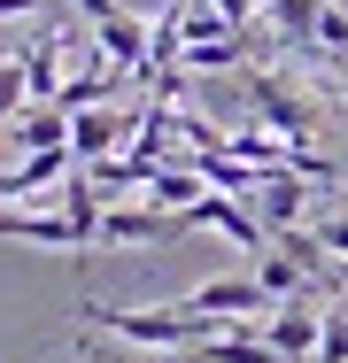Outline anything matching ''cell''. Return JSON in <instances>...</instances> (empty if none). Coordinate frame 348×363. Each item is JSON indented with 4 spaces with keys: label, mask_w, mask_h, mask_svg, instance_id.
<instances>
[{
    "label": "cell",
    "mask_w": 348,
    "mask_h": 363,
    "mask_svg": "<svg viewBox=\"0 0 348 363\" xmlns=\"http://www.w3.org/2000/svg\"><path fill=\"white\" fill-rule=\"evenodd\" d=\"M248 209L271 224V232L302 224V209H310V178H302V170H271V178L256 186V201H248Z\"/></svg>",
    "instance_id": "7"
},
{
    "label": "cell",
    "mask_w": 348,
    "mask_h": 363,
    "mask_svg": "<svg viewBox=\"0 0 348 363\" xmlns=\"http://www.w3.org/2000/svg\"><path fill=\"white\" fill-rule=\"evenodd\" d=\"M317 240L333 247V263H348V217H325V224H317Z\"/></svg>",
    "instance_id": "17"
},
{
    "label": "cell",
    "mask_w": 348,
    "mask_h": 363,
    "mask_svg": "<svg viewBox=\"0 0 348 363\" xmlns=\"http://www.w3.org/2000/svg\"><path fill=\"white\" fill-rule=\"evenodd\" d=\"M341 178H348V170H341Z\"/></svg>",
    "instance_id": "23"
},
{
    "label": "cell",
    "mask_w": 348,
    "mask_h": 363,
    "mask_svg": "<svg viewBox=\"0 0 348 363\" xmlns=\"http://www.w3.org/2000/svg\"><path fill=\"white\" fill-rule=\"evenodd\" d=\"M256 279H263V294H271V301H294V294H317V286H310V271H302L294 255H278V247H263V255H256Z\"/></svg>",
    "instance_id": "12"
},
{
    "label": "cell",
    "mask_w": 348,
    "mask_h": 363,
    "mask_svg": "<svg viewBox=\"0 0 348 363\" xmlns=\"http://www.w3.org/2000/svg\"><path fill=\"white\" fill-rule=\"evenodd\" d=\"M263 340L278 348V363H317V340H325V317L310 309V294H294V301H278V309H271Z\"/></svg>",
    "instance_id": "4"
},
{
    "label": "cell",
    "mask_w": 348,
    "mask_h": 363,
    "mask_svg": "<svg viewBox=\"0 0 348 363\" xmlns=\"http://www.w3.org/2000/svg\"><path fill=\"white\" fill-rule=\"evenodd\" d=\"M178 309H194L209 325H256L271 309V294H263V279H202L194 294H178Z\"/></svg>",
    "instance_id": "2"
},
{
    "label": "cell",
    "mask_w": 348,
    "mask_h": 363,
    "mask_svg": "<svg viewBox=\"0 0 348 363\" xmlns=\"http://www.w3.org/2000/svg\"><path fill=\"white\" fill-rule=\"evenodd\" d=\"M317 47L325 55H348V8H325L317 16Z\"/></svg>",
    "instance_id": "15"
},
{
    "label": "cell",
    "mask_w": 348,
    "mask_h": 363,
    "mask_svg": "<svg viewBox=\"0 0 348 363\" xmlns=\"http://www.w3.org/2000/svg\"><path fill=\"white\" fill-rule=\"evenodd\" d=\"M23 77H31V101H62V31L31 39V55H23Z\"/></svg>",
    "instance_id": "10"
},
{
    "label": "cell",
    "mask_w": 348,
    "mask_h": 363,
    "mask_svg": "<svg viewBox=\"0 0 348 363\" xmlns=\"http://www.w3.org/2000/svg\"><path fill=\"white\" fill-rule=\"evenodd\" d=\"M23 194H39V186H31L23 162H8V170H0V201H23Z\"/></svg>",
    "instance_id": "16"
},
{
    "label": "cell",
    "mask_w": 348,
    "mask_h": 363,
    "mask_svg": "<svg viewBox=\"0 0 348 363\" xmlns=\"http://www.w3.org/2000/svg\"><path fill=\"white\" fill-rule=\"evenodd\" d=\"M333 70H341V85H348V62H333Z\"/></svg>",
    "instance_id": "21"
},
{
    "label": "cell",
    "mask_w": 348,
    "mask_h": 363,
    "mask_svg": "<svg viewBox=\"0 0 348 363\" xmlns=\"http://www.w3.org/2000/svg\"><path fill=\"white\" fill-rule=\"evenodd\" d=\"M23 101H31V77H23V62H0V124H8Z\"/></svg>",
    "instance_id": "14"
},
{
    "label": "cell",
    "mask_w": 348,
    "mask_h": 363,
    "mask_svg": "<svg viewBox=\"0 0 348 363\" xmlns=\"http://www.w3.org/2000/svg\"><path fill=\"white\" fill-rule=\"evenodd\" d=\"M317 363H348V301L325 309V340H317Z\"/></svg>",
    "instance_id": "13"
},
{
    "label": "cell",
    "mask_w": 348,
    "mask_h": 363,
    "mask_svg": "<svg viewBox=\"0 0 348 363\" xmlns=\"http://www.w3.org/2000/svg\"><path fill=\"white\" fill-rule=\"evenodd\" d=\"M124 132H132L124 108H77V116H70V155H77V162H109V155L124 147Z\"/></svg>",
    "instance_id": "6"
},
{
    "label": "cell",
    "mask_w": 348,
    "mask_h": 363,
    "mask_svg": "<svg viewBox=\"0 0 348 363\" xmlns=\"http://www.w3.org/2000/svg\"><path fill=\"white\" fill-rule=\"evenodd\" d=\"M209 8H217V16H224V23H240V31H248V23H256V0H209Z\"/></svg>",
    "instance_id": "18"
},
{
    "label": "cell",
    "mask_w": 348,
    "mask_h": 363,
    "mask_svg": "<svg viewBox=\"0 0 348 363\" xmlns=\"http://www.w3.org/2000/svg\"><path fill=\"white\" fill-rule=\"evenodd\" d=\"M194 232L186 209H109L101 217V247H147V240H178Z\"/></svg>",
    "instance_id": "5"
},
{
    "label": "cell",
    "mask_w": 348,
    "mask_h": 363,
    "mask_svg": "<svg viewBox=\"0 0 348 363\" xmlns=\"http://www.w3.org/2000/svg\"><path fill=\"white\" fill-rule=\"evenodd\" d=\"M16 147H23V155H47V147H70V108H55V101L23 108V116H16Z\"/></svg>",
    "instance_id": "8"
},
{
    "label": "cell",
    "mask_w": 348,
    "mask_h": 363,
    "mask_svg": "<svg viewBox=\"0 0 348 363\" xmlns=\"http://www.w3.org/2000/svg\"><path fill=\"white\" fill-rule=\"evenodd\" d=\"M248 101H256V116L271 124L278 140H294V147H310V132H317V108L286 85V77H263V70H248Z\"/></svg>",
    "instance_id": "3"
},
{
    "label": "cell",
    "mask_w": 348,
    "mask_h": 363,
    "mask_svg": "<svg viewBox=\"0 0 348 363\" xmlns=\"http://www.w3.org/2000/svg\"><path fill=\"white\" fill-rule=\"evenodd\" d=\"M77 8H85V23H109L116 16V0H77Z\"/></svg>",
    "instance_id": "19"
},
{
    "label": "cell",
    "mask_w": 348,
    "mask_h": 363,
    "mask_svg": "<svg viewBox=\"0 0 348 363\" xmlns=\"http://www.w3.org/2000/svg\"><path fill=\"white\" fill-rule=\"evenodd\" d=\"M333 62H348V55H333Z\"/></svg>",
    "instance_id": "22"
},
{
    "label": "cell",
    "mask_w": 348,
    "mask_h": 363,
    "mask_svg": "<svg viewBox=\"0 0 348 363\" xmlns=\"http://www.w3.org/2000/svg\"><path fill=\"white\" fill-rule=\"evenodd\" d=\"M333 0H271L263 16H271V31L286 47H317V16H325Z\"/></svg>",
    "instance_id": "9"
},
{
    "label": "cell",
    "mask_w": 348,
    "mask_h": 363,
    "mask_svg": "<svg viewBox=\"0 0 348 363\" xmlns=\"http://www.w3.org/2000/svg\"><path fill=\"white\" fill-rule=\"evenodd\" d=\"M85 325H93V333H116V340H132V348H155V356H186V348L217 340V325L194 317V309H178V301H170V309H109V301H93Z\"/></svg>",
    "instance_id": "1"
},
{
    "label": "cell",
    "mask_w": 348,
    "mask_h": 363,
    "mask_svg": "<svg viewBox=\"0 0 348 363\" xmlns=\"http://www.w3.org/2000/svg\"><path fill=\"white\" fill-rule=\"evenodd\" d=\"M178 363H278V348L271 340H248V333H217L202 348H186Z\"/></svg>",
    "instance_id": "11"
},
{
    "label": "cell",
    "mask_w": 348,
    "mask_h": 363,
    "mask_svg": "<svg viewBox=\"0 0 348 363\" xmlns=\"http://www.w3.org/2000/svg\"><path fill=\"white\" fill-rule=\"evenodd\" d=\"M31 8H39V0H0V23H8V16H31Z\"/></svg>",
    "instance_id": "20"
}]
</instances>
